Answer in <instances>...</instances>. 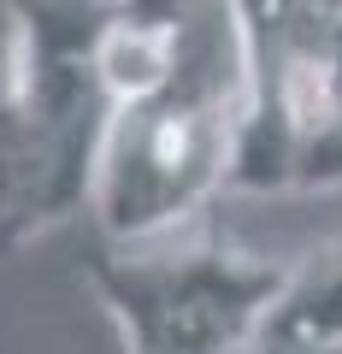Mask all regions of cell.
<instances>
[{
	"label": "cell",
	"mask_w": 342,
	"mask_h": 354,
	"mask_svg": "<svg viewBox=\"0 0 342 354\" xmlns=\"http://www.w3.org/2000/svg\"><path fill=\"white\" fill-rule=\"evenodd\" d=\"M242 118V36L225 0H195L178 71L160 95L118 106L95 177V225L113 248H142L230 183Z\"/></svg>",
	"instance_id": "obj_1"
},
{
	"label": "cell",
	"mask_w": 342,
	"mask_h": 354,
	"mask_svg": "<svg viewBox=\"0 0 342 354\" xmlns=\"http://www.w3.org/2000/svg\"><path fill=\"white\" fill-rule=\"evenodd\" d=\"M18 36V177L0 254L95 201L118 101L101 77L113 0H6Z\"/></svg>",
	"instance_id": "obj_2"
},
{
	"label": "cell",
	"mask_w": 342,
	"mask_h": 354,
	"mask_svg": "<svg viewBox=\"0 0 342 354\" xmlns=\"http://www.w3.org/2000/svg\"><path fill=\"white\" fill-rule=\"evenodd\" d=\"M89 283L124 330V354H248L283 290V266L225 242L183 254H136L106 242L89 260Z\"/></svg>",
	"instance_id": "obj_3"
},
{
	"label": "cell",
	"mask_w": 342,
	"mask_h": 354,
	"mask_svg": "<svg viewBox=\"0 0 342 354\" xmlns=\"http://www.w3.org/2000/svg\"><path fill=\"white\" fill-rule=\"evenodd\" d=\"M342 337V242L313 248L301 266H283V290L260 319L254 348H313Z\"/></svg>",
	"instance_id": "obj_4"
},
{
	"label": "cell",
	"mask_w": 342,
	"mask_h": 354,
	"mask_svg": "<svg viewBox=\"0 0 342 354\" xmlns=\"http://www.w3.org/2000/svg\"><path fill=\"white\" fill-rule=\"evenodd\" d=\"M330 183H342V18L325 41V142L301 171V189H330Z\"/></svg>",
	"instance_id": "obj_5"
},
{
	"label": "cell",
	"mask_w": 342,
	"mask_h": 354,
	"mask_svg": "<svg viewBox=\"0 0 342 354\" xmlns=\"http://www.w3.org/2000/svg\"><path fill=\"white\" fill-rule=\"evenodd\" d=\"M12 177H18V36L0 6V236L12 213Z\"/></svg>",
	"instance_id": "obj_6"
},
{
	"label": "cell",
	"mask_w": 342,
	"mask_h": 354,
	"mask_svg": "<svg viewBox=\"0 0 342 354\" xmlns=\"http://www.w3.org/2000/svg\"><path fill=\"white\" fill-rule=\"evenodd\" d=\"M248 354H342V337L336 342H313V348H248Z\"/></svg>",
	"instance_id": "obj_7"
}]
</instances>
